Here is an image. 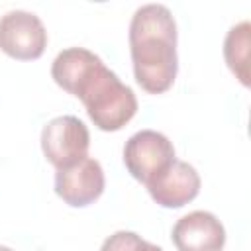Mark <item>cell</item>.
<instances>
[{
  "mask_svg": "<svg viewBox=\"0 0 251 251\" xmlns=\"http://www.w3.org/2000/svg\"><path fill=\"white\" fill-rule=\"evenodd\" d=\"M51 76L84 104L88 118L102 131L122 129L137 112L133 90L84 47L63 49L51 65Z\"/></svg>",
  "mask_w": 251,
  "mask_h": 251,
  "instance_id": "obj_1",
  "label": "cell"
},
{
  "mask_svg": "<svg viewBox=\"0 0 251 251\" xmlns=\"http://www.w3.org/2000/svg\"><path fill=\"white\" fill-rule=\"evenodd\" d=\"M129 55L137 84L149 94L167 92L178 73L176 22L163 4L137 8L129 22Z\"/></svg>",
  "mask_w": 251,
  "mask_h": 251,
  "instance_id": "obj_2",
  "label": "cell"
},
{
  "mask_svg": "<svg viewBox=\"0 0 251 251\" xmlns=\"http://www.w3.org/2000/svg\"><path fill=\"white\" fill-rule=\"evenodd\" d=\"M90 133L76 116H57L41 129V151L55 169H67L88 157Z\"/></svg>",
  "mask_w": 251,
  "mask_h": 251,
  "instance_id": "obj_3",
  "label": "cell"
},
{
  "mask_svg": "<svg viewBox=\"0 0 251 251\" xmlns=\"http://www.w3.org/2000/svg\"><path fill=\"white\" fill-rule=\"evenodd\" d=\"M175 159L173 141L155 129L135 131L124 145V165L127 173L143 184L165 171Z\"/></svg>",
  "mask_w": 251,
  "mask_h": 251,
  "instance_id": "obj_4",
  "label": "cell"
},
{
  "mask_svg": "<svg viewBox=\"0 0 251 251\" xmlns=\"http://www.w3.org/2000/svg\"><path fill=\"white\" fill-rule=\"evenodd\" d=\"M47 47L43 22L25 10H10L0 18V51L18 61H35Z\"/></svg>",
  "mask_w": 251,
  "mask_h": 251,
  "instance_id": "obj_5",
  "label": "cell"
},
{
  "mask_svg": "<svg viewBox=\"0 0 251 251\" xmlns=\"http://www.w3.org/2000/svg\"><path fill=\"white\" fill-rule=\"evenodd\" d=\"M104 186V169L92 157H84L82 161L67 169H57L55 173V192L73 208H84L96 202L102 196Z\"/></svg>",
  "mask_w": 251,
  "mask_h": 251,
  "instance_id": "obj_6",
  "label": "cell"
},
{
  "mask_svg": "<svg viewBox=\"0 0 251 251\" xmlns=\"http://www.w3.org/2000/svg\"><path fill=\"white\" fill-rule=\"evenodd\" d=\"M200 175L198 171L186 163L175 159L165 171L153 176L145 186L149 196L163 208H182L192 202L200 192Z\"/></svg>",
  "mask_w": 251,
  "mask_h": 251,
  "instance_id": "obj_7",
  "label": "cell"
},
{
  "mask_svg": "<svg viewBox=\"0 0 251 251\" xmlns=\"http://www.w3.org/2000/svg\"><path fill=\"white\" fill-rule=\"evenodd\" d=\"M171 239L176 251H222L226 245V227L212 212L194 210L176 220Z\"/></svg>",
  "mask_w": 251,
  "mask_h": 251,
  "instance_id": "obj_8",
  "label": "cell"
},
{
  "mask_svg": "<svg viewBox=\"0 0 251 251\" xmlns=\"http://www.w3.org/2000/svg\"><path fill=\"white\" fill-rule=\"evenodd\" d=\"M249 33L251 25L245 20L231 25L224 39V59L243 86H249Z\"/></svg>",
  "mask_w": 251,
  "mask_h": 251,
  "instance_id": "obj_9",
  "label": "cell"
},
{
  "mask_svg": "<svg viewBox=\"0 0 251 251\" xmlns=\"http://www.w3.org/2000/svg\"><path fill=\"white\" fill-rule=\"evenodd\" d=\"M100 251H163L159 245L145 241L135 231H116L104 239Z\"/></svg>",
  "mask_w": 251,
  "mask_h": 251,
  "instance_id": "obj_10",
  "label": "cell"
},
{
  "mask_svg": "<svg viewBox=\"0 0 251 251\" xmlns=\"http://www.w3.org/2000/svg\"><path fill=\"white\" fill-rule=\"evenodd\" d=\"M0 251H14L12 247H6V245H0Z\"/></svg>",
  "mask_w": 251,
  "mask_h": 251,
  "instance_id": "obj_11",
  "label": "cell"
}]
</instances>
